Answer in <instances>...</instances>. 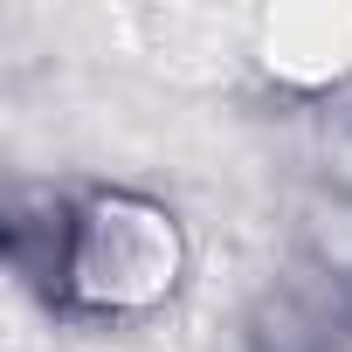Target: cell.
<instances>
[{
	"label": "cell",
	"mask_w": 352,
	"mask_h": 352,
	"mask_svg": "<svg viewBox=\"0 0 352 352\" xmlns=\"http://www.w3.org/2000/svg\"><path fill=\"white\" fill-rule=\"evenodd\" d=\"M352 331V290L338 270L276 276L249 318V352H338Z\"/></svg>",
	"instance_id": "obj_2"
},
{
	"label": "cell",
	"mask_w": 352,
	"mask_h": 352,
	"mask_svg": "<svg viewBox=\"0 0 352 352\" xmlns=\"http://www.w3.org/2000/svg\"><path fill=\"white\" fill-rule=\"evenodd\" d=\"M8 256L49 304L97 311V318L145 311L180 283V228H173L166 208L138 194L14 208Z\"/></svg>",
	"instance_id": "obj_1"
}]
</instances>
